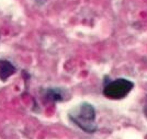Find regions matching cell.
<instances>
[{"label":"cell","instance_id":"cell-1","mask_svg":"<svg viewBox=\"0 0 147 139\" xmlns=\"http://www.w3.org/2000/svg\"><path fill=\"white\" fill-rule=\"evenodd\" d=\"M68 118L73 124L88 134L96 133L98 129L96 123V109L92 104L88 102L81 103L71 109L68 114Z\"/></svg>","mask_w":147,"mask_h":139},{"label":"cell","instance_id":"cell-2","mask_svg":"<svg viewBox=\"0 0 147 139\" xmlns=\"http://www.w3.org/2000/svg\"><path fill=\"white\" fill-rule=\"evenodd\" d=\"M134 83L125 78H117L108 82L103 87V95L111 100H122L133 90Z\"/></svg>","mask_w":147,"mask_h":139},{"label":"cell","instance_id":"cell-3","mask_svg":"<svg viewBox=\"0 0 147 139\" xmlns=\"http://www.w3.org/2000/svg\"><path fill=\"white\" fill-rule=\"evenodd\" d=\"M42 92L44 99L53 103L64 101L67 94V91L61 88H49V89H44Z\"/></svg>","mask_w":147,"mask_h":139},{"label":"cell","instance_id":"cell-4","mask_svg":"<svg viewBox=\"0 0 147 139\" xmlns=\"http://www.w3.org/2000/svg\"><path fill=\"white\" fill-rule=\"evenodd\" d=\"M17 73V68L7 59H0V80L6 81Z\"/></svg>","mask_w":147,"mask_h":139},{"label":"cell","instance_id":"cell-5","mask_svg":"<svg viewBox=\"0 0 147 139\" xmlns=\"http://www.w3.org/2000/svg\"><path fill=\"white\" fill-rule=\"evenodd\" d=\"M144 113H145V116H147V100L145 103V106H144Z\"/></svg>","mask_w":147,"mask_h":139}]
</instances>
